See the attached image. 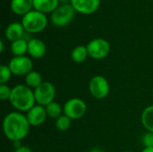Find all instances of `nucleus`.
I'll use <instances>...</instances> for the list:
<instances>
[{
    "instance_id": "18",
    "label": "nucleus",
    "mask_w": 153,
    "mask_h": 152,
    "mask_svg": "<svg viewBox=\"0 0 153 152\" xmlns=\"http://www.w3.org/2000/svg\"><path fill=\"white\" fill-rule=\"evenodd\" d=\"M42 82V76L39 72L31 71L25 76V83L30 89L38 88Z\"/></svg>"
},
{
    "instance_id": "4",
    "label": "nucleus",
    "mask_w": 153,
    "mask_h": 152,
    "mask_svg": "<svg viewBox=\"0 0 153 152\" xmlns=\"http://www.w3.org/2000/svg\"><path fill=\"white\" fill-rule=\"evenodd\" d=\"M74 13L75 10L72 4H62L52 13L51 22L56 27H64L73 20Z\"/></svg>"
},
{
    "instance_id": "14",
    "label": "nucleus",
    "mask_w": 153,
    "mask_h": 152,
    "mask_svg": "<svg viewBox=\"0 0 153 152\" xmlns=\"http://www.w3.org/2000/svg\"><path fill=\"white\" fill-rule=\"evenodd\" d=\"M11 9L12 11L19 15H25L30 12L33 6L32 0H11Z\"/></svg>"
},
{
    "instance_id": "15",
    "label": "nucleus",
    "mask_w": 153,
    "mask_h": 152,
    "mask_svg": "<svg viewBox=\"0 0 153 152\" xmlns=\"http://www.w3.org/2000/svg\"><path fill=\"white\" fill-rule=\"evenodd\" d=\"M33 1V7L35 10L43 13H48L50 12H54L58 6L59 0H32Z\"/></svg>"
},
{
    "instance_id": "21",
    "label": "nucleus",
    "mask_w": 153,
    "mask_h": 152,
    "mask_svg": "<svg viewBox=\"0 0 153 152\" xmlns=\"http://www.w3.org/2000/svg\"><path fill=\"white\" fill-rule=\"evenodd\" d=\"M70 126H71V119L65 115L59 116L56 120V127L61 132L67 131L70 128Z\"/></svg>"
},
{
    "instance_id": "3",
    "label": "nucleus",
    "mask_w": 153,
    "mask_h": 152,
    "mask_svg": "<svg viewBox=\"0 0 153 152\" xmlns=\"http://www.w3.org/2000/svg\"><path fill=\"white\" fill-rule=\"evenodd\" d=\"M22 24L27 32L38 33L46 28L48 24V19L45 13L34 10L23 15L22 19Z\"/></svg>"
},
{
    "instance_id": "9",
    "label": "nucleus",
    "mask_w": 153,
    "mask_h": 152,
    "mask_svg": "<svg viewBox=\"0 0 153 152\" xmlns=\"http://www.w3.org/2000/svg\"><path fill=\"white\" fill-rule=\"evenodd\" d=\"M13 74L16 76L27 75L32 71V61L27 56H14L13 57L8 65Z\"/></svg>"
},
{
    "instance_id": "1",
    "label": "nucleus",
    "mask_w": 153,
    "mask_h": 152,
    "mask_svg": "<svg viewBox=\"0 0 153 152\" xmlns=\"http://www.w3.org/2000/svg\"><path fill=\"white\" fill-rule=\"evenodd\" d=\"M30 125L26 116L19 112H11L3 121V131L5 137L12 142L23 140L30 132Z\"/></svg>"
},
{
    "instance_id": "16",
    "label": "nucleus",
    "mask_w": 153,
    "mask_h": 152,
    "mask_svg": "<svg viewBox=\"0 0 153 152\" xmlns=\"http://www.w3.org/2000/svg\"><path fill=\"white\" fill-rule=\"evenodd\" d=\"M11 51L14 56H22L26 52H28V41L24 39H20L12 42Z\"/></svg>"
},
{
    "instance_id": "7",
    "label": "nucleus",
    "mask_w": 153,
    "mask_h": 152,
    "mask_svg": "<svg viewBox=\"0 0 153 152\" xmlns=\"http://www.w3.org/2000/svg\"><path fill=\"white\" fill-rule=\"evenodd\" d=\"M89 90L95 99H105L109 93V83L104 76L96 75L90 81Z\"/></svg>"
},
{
    "instance_id": "22",
    "label": "nucleus",
    "mask_w": 153,
    "mask_h": 152,
    "mask_svg": "<svg viewBox=\"0 0 153 152\" xmlns=\"http://www.w3.org/2000/svg\"><path fill=\"white\" fill-rule=\"evenodd\" d=\"M12 74L9 66L2 65L0 66V84H5L10 80Z\"/></svg>"
},
{
    "instance_id": "19",
    "label": "nucleus",
    "mask_w": 153,
    "mask_h": 152,
    "mask_svg": "<svg viewBox=\"0 0 153 152\" xmlns=\"http://www.w3.org/2000/svg\"><path fill=\"white\" fill-rule=\"evenodd\" d=\"M88 56H89V54H88L87 47H85V46H78V47H74L71 54L72 59L75 63L84 62Z\"/></svg>"
},
{
    "instance_id": "24",
    "label": "nucleus",
    "mask_w": 153,
    "mask_h": 152,
    "mask_svg": "<svg viewBox=\"0 0 153 152\" xmlns=\"http://www.w3.org/2000/svg\"><path fill=\"white\" fill-rule=\"evenodd\" d=\"M143 143L145 148H152L153 147V133L148 132L144 134L143 139Z\"/></svg>"
},
{
    "instance_id": "30",
    "label": "nucleus",
    "mask_w": 153,
    "mask_h": 152,
    "mask_svg": "<svg viewBox=\"0 0 153 152\" xmlns=\"http://www.w3.org/2000/svg\"><path fill=\"white\" fill-rule=\"evenodd\" d=\"M125 152H132V151H125Z\"/></svg>"
},
{
    "instance_id": "17",
    "label": "nucleus",
    "mask_w": 153,
    "mask_h": 152,
    "mask_svg": "<svg viewBox=\"0 0 153 152\" xmlns=\"http://www.w3.org/2000/svg\"><path fill=\"white\" fill-rule=\"evenodd\" d=\"M142 124L148 130V132L153 133V105L147 107L142 114Z\"/></svg>"
},
{
    "instance_id": "13",
    "label": "nucleus",
    "mask_w": 153,
    "mask_h": 152,
    "mask_svg": "<svg viewBox=\"0 0 153 152\" xmlns=\"http://www.w3.org/2000/svg\"><path fill=\"white\" fill-rule=\"evenodd\" d=\"M24 28L20 22H12L10 23L5 30V37L8 40L13 42L20 39H22Z\"/></svg>"
},
{
    "instance_id": "10",
    "label": "nucleus",
    "mask_w": 153,
    "mask_h": 152,
    "mask_svg": "<svg viewBox=\"0 0 153 152\" xmlns=\"http://www.w3.org/2000/svg\"><path fill=\"white\" fill-rule=\"evenodd\" d=\"M47 116L48 115L46 108L40 105H35L31 109L27 112L26 115L28 122L31 126H39L42 125L45 122Z\"/></svg>"
},
{
    "instance_id": "6",
    "label": "nucleus",
    "mask_w": 153,
    "mask_h": 152,
    "mask_svg": "<svg viewBox=\"0 0 153 152\" xmlns=\"http://www.w3.org/2000/svg\"><path fill=\"white\" fill-rule=\"evenodd\" d=\"M86 103L78 98H74L67 100L63 108L64 115L69 117L71 120H77L82 118L86 113Z\"/></svg>"
},
{
    "instance_id": "31",
    "label": "nucleus",
    "mask_w": 153,
    "mask_h": 152,
    "mask_svg": "<svg viewBox=\"0 0 153 152\" xmlns=\"http://www.w3.org/2000/svg\"><path fill=\"white\" fill-rule=\"evenodd\" d=\"M152 94H153V91H152Z\"/></svg>"
},
{
    "instance_id": "23",
    "label": "nucleus",
    "mask_w": 153,
    "mask_h": 152,
    "mask_svg": "<svg viewBox=\"0 0 153 152\" xmlns=\"http://www.w3.org/2000/svg\"><path fill=\"white\" fill-rule=\"evenodd\" d=\"M12 89L9 88L6 84H0V99L2 100L9 99L11 96Z\"/></svg>"
},
{
    "instance_id": "11",
    "label": "nucleus",
    "mask_w": 153,
    "mask_h": 152,
    "mask_svg": "<svg viewBox=\"0 0 153 152\" xmlns=\"http://www.w3.org/2000/svg\"><path fill=\"white\" fill-rule=\"evenodd\" d=\"M71 4L76 12L91 14L99 8L100 0H71Z\"/></svg>"
},
{
    "instance_id": "25",
    "label": "nucleus",
    "mask_w": 153,
    "mask_h": 152,
    "mask_svg": "<svg viewBox=\"0 0 153 152\" xmlns=\"http://www.w3.org/2000/svg\"><path fill=\"white\" fill-rule=\"evenodd\" d=\"M14 152H32V151H31L29 147H26V146H21L20 148L16 149Z\"/></svg>"
},
{
    "instance_id": "28",
    "label": "nucleus",
    "mask_w": 153,
    "mask_h": 152,
    "mask_svg": "<svg viewBox=\"0 0 153 152\" xmlns=\"http://www.w3.org/2000/svg\"><path fill=\"white\" fill-rule=\"evenodd\" d=\"M91 152H100V151H98V150H93V151H91Z\"/></svg>"
},
{
    "instance_id": "12",
    "label": "nucleus",
    "mask_w": 153,
    "mask_h": 152,
    "mask_svg": "<svg viewBox=\"0 0 153 152\" xmlns=\"http://www.w3.org/2000/svg\"><path fill=\"white\" fill-rule=\"evenodd\" d=\"M47 51L45 43L39 39H31L28 41V53L34 58H41Z\"/></svg>"
},
{
    "instance_id": "2",
    "label": "nucleus",
    "mask_w": 153,
    "mask_h": 152,
    "mask_svg": "<svg viewBox=\"0 0 153 152\" xmlns=\"http://www.w3.org/2000/svg\"><path fill=\"white\" fill-rule=\"evenodd\" d=\"M9 101L18 111L28 112L35 106L34 91L27 85L18 84L12 89Z\"/></svg>"
},
{
    "instance_id": "26",
    "label": "nucleus",
    "mask_w": 153,
    "mask_h": 152,
    "mask_svg": "<svg viewBox=\"0 0 153 152\" xmlns=\"http://www.w3.org/2000/svg\"><path fill=\"white\" fill-rule=\"evenodd\" d=\"M142 152H153V147L152 148H145L144 150H143Z\"/></svg>"
},
{
    "instance_id": "27",
    "label": "nucleus",
    "mask_w": 153,
    "mask_h": 152,
    "mask_svg": "<svg viewBox=\"0 0 153 152\" xmlns=\"http://www.w3.org/2000/svg\"><path fill=\"white\" fill-rule=\"evenodd\" d=\"M3 50H4V43H3L2 40H0V52L2 53Z\"/></svg>"
},
{
    "instance_id": "5",
    "label": "nucleus",
    "mask_w": 153,
    "mask_h": 152,
    "mask_svg": "<svg viewBox=\"0 0 153 152\" xmlns=\"http://www.w3.org/2000/svg\"><path fill=\"white\" fill-rule=\"evenodd\" d=\"M34 96L38 105L47 107L54 101L56 96L55 86L49 82H43L34 90Z\"/></svg>"
},
{
    "instance_id": "8",
    "label": "nucleus",
    "mask_w": 153,
    "mask_h": 152,
    "mask_svg": "<svg viewBox=\"0 0 153 152\" xmlns=\"http://www.w3.org/2000/svg\"><path fill=\"white\" fill-rule=\"evenodd\" d=\"M87 50L91 58L103 59L109 54L110 45L104 39H95L87 45Z\"/></svg>"
},
{
    "instance_id": "29",
    "label": "nucleus",
    "mask_w": 153,
    "mask_h": 152,
    "mask_svg": "<svg viewBox=\"0 0 153 152\" xmlns=\"http://www.w3.org/2000/svg\"><path fill=\"white\" fill-rule=\"evenodd\" d=\"M59 1H61V2H62V3H65H65H66V2H67V1H68V0H59Z\"/></svg>"
},
{
    "instance_id": "20",
    "label": "nucleus",
    "mask_w": 153,
    "mask_h": 152,
    "mask_svg": "<svg viewBox=\"0 0 153 152\" xmlns=\"http://www.w3.org/2000/svg\"><path fill=\"white\" fill-rule=\"evenodd\" d=\"M46 108V111H47V115L48 116L51 117V118H54V119H57L59 116H61L62 115V108L61 106L56 103V102H52L50 103L49 105H48Z\"/></svg>"
}]
</instances>
